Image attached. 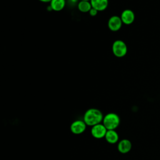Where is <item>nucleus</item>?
Listing matches in <instances>:
<instances>
[{
    "label": "nucleus",
    "mask_w": 160,
    "mask_h": 160,
    "mask_svg": "<svg viewBox=\"0 0 160 160\" xmlns=\"http://www.w3.org/2000/svg\"><path fill=\"white\" fill-rule=\"evenodd\" d=\"M98 11H97L96 9H94V8H91V9H90V11H89V14L91 16H92V17H94V16H96L97 14H98Z\"/></svg>",
    "instance_id": "obj_13"
},
{
    "label": "nucleus",
    "mask_w": 160,
    "mask_h": 160,
    "mask_svg": "<svg viewBox=\"0 0 160 160\" xmlns=\"http://www.w3.org/2000/svg\"><path fill=\"white\" fill-rule=\"evenodd\" d=\"M69 1H70L71 3H72V4H76V3H77V4H78V3L79 2V0H69Z\"/></svg>",
    "instance_id": "obj_14"
},
{
    "label": "nucleus",
    "mask_w": 160,
    "mask_h": 160,
    "mask_svg": "<svg viewBox=\"0 0 160 160\" xmlns=\"http://www.w3.org/2000/svg\"><path fill=\"white\" fill-rule=\"evenodd\" d=\"M86 126L87 125L83 120L77 119L70 125V130L74 134H80L85 131Z\"/></svg>",
    "instance_id": "obj_5"
},
{
    "label": "nucleus",
    "mask_w": 160,
    "mask_h": 160,
    "mask_svg": "<svg viewBox=\"0 0 160 160\" xmlns=\"http://www.w3.org/2000/svg\"><path fill=\"white\" fill-rule=\"evenodd\" d=\"M102 124L108 130H115L120 124V118L116 113L109 112L104 116Z\"/></svg>",
    "instance_id": "obj_2"
},
{
    "label": "nucleus",
    "mask_w": 160,
    "mask_h": 160,
    "mask_svg": "<svg viewBox=\"0 0 160 160\" xmlns=\"http://www.w3.org/2000/svg\"><path fill=\"white\" fill-rule=\"evenodd\" d=\"M122 24L120 16L113 15L111 16L108 21V28L110 31L116 32L121 28Z\"/></svg>",
    "instance_id": "obj_4"
},
{
    "label": "nucleus",
    "mask_w": 160,
    "mask_h": 160,
    "mask_svg": "<svg viewBox=\"0 0 160 160\" xmlns=\"http://www.w3.org/2000/svg\"><path fill=\"white\" fill-rule=\"evenodd\" d=\"M112 52L117 58H122L125 56L128 52L126 44L122 40H115L112 44Z\"/></svg>",
    "instance_id": "obj_3"
},
{
    "label": "nucleus",
    "mask_w": 160,
    "mask_h": 160,
    "mask_svg": "<svg viewBox=\"0 0 160 160\" xmlns=\"http://www.w3.org/2000/svg\"><path fill=\"white\" fill-rule=\"evenodd\" d=\"M132 148V143L128 139H121L118 144V150L122 154L128 153Z\"/></svg>",
    "instance_id": "obj_8"
},
{
    "label": "nucleus",
    "mask_w": 160,
    "mask_h": 160,
    "mask_svg": "<svg viewBox=\"0 0 160 160\" xmlns=\"http://www.w3.org/2000/svg\"><path fill=\"white\" fill-rule=\"evenodd\" d=\"M79 1H90V0H79Z\"/></svg>",
    "instance_id": "obj_16"
},
{
    "label": "nucleus",
    "mask_w": 160,
    "mask_h": 160,
    "mask_svg": "<svg viewBox=\"0 0 160 160\" xmlns=\"http://www.w3.org/2000/svg\"><path fill=\"white\" fill-rule=\"evenodd\" d=\"M103 118V114L99 109L96 108H90L84 112L83 121L87 126L92 127L102 122Z\"/></svg>",
    "instance_id": "obj_1"
},
{
    "label": "nucleus",
    "mask_w": 160,
    "mask_h": 160,
    "mask_svg": "<svg viewBox=\"0 0 160 160\" xmlns=\"http://www.w3.org/2000/svg\"><path fill=\"white\" fill-rule=\"evenodd\" d=\"M66 1H69V0H66Z\"/></svg>",
    "instance_id": "obj_17"
},
{
    "label": "nucleus",
    "mask_w": 160,
    "mask_h": 160,
    "mask_svg": "<svg viewBox=\"0 0 160 160\" xmlns=\"http://www.w3.org/2000/svg\"><path fill=\"white\" fill-rule=\"evenodd\" d=\"M90 2L92 8L98 11H103L108 8L109 0H90Z\"/></svg>",
    "instance_id": "obj_9"
},
{
    "label": "nucleus",
    "mask_w": 160,
    "mask_h": 160,
    "mask_svg": "<svg viewBox=\"0 0 160 160\" xmlns=\"http://www.w3.org/2000/svg\"><path fill=\"white\" fill-rule=\"evenodd\" d=\"M42 2H50L51 0H38Z\"/></svg>",
    "instance_id": "obj_15"
},
{
    "label": "nucleus",
    "mask_w": 160,
    "mask_h": 160,
    "mask_svg": "<svg viewBox=\"0 0 160 160\" xmlns=\"http://www.w3.org/2000/svg\"><path fill=\"white\" fill-rule=\"evenodd\" d=\"M104 138L106 141L110 144H115L119 140V135L115 130H108Z\"/></svg>",
    "instance_id": "obj_11"
},
{
    "label": "nucleus",
    "mask_w": 160,
    "mask_h": 160,
    "mask_svg": "<svg viewBox=\"0 0 160 160\" xmlns=\"http://www.w3.org/2000/svg\"><path fill=\"white\" fill-rule=\"evenodd\" d=\"M49 6L54 11H61L66 6V0H51L49 2Z\"/></svg>",
    "instance_id": "obj_10"
},
{
    "label": "nucleus",
    "mask_w": 160,
    "mask_h": 160,
    "mask_svg": "<svg viewBox=\"0 0 160 160\" xmlns=\"http://www.w3.org/2000/svg\"><path fill=\"white\" fill-rule=\"evenodd\" d=\"M121 19L124 24L130 25L135 20V14L134 12L129 9H124L121 14Z\"/></svg>",
    "instance_id": "obj_7"
},
{
    "label": "nucleus",
    "mask_w": 160,
    "mask_h": 160,
    "mask_svg": "<svg viewBox=\"0 0 160 160\" xmlns=\"http://www.w3.org/2000/svg\"><path fill=\"white\" fill-rule=\"evenodd\" d=\"M77 8L81 12H89L90 9L92 8V6L90 1H79L77 4Z\"/></svg>",
    "instance_id": "obj_12"
},
{
    "label": "nucleus",
    "mask_w": 160,
    "mask_h": 160,
    "mask_svg": "<svg viewBox=\"0 0 160 160\" xmlns=\"http://www.w3.org/2000/svg\"><path fill=\"white\" fill-rule=\"evenodd\" d=\"M108 129L103 124L99 123L92 126L91 129V135L96 139H101L105 137Z\"/></svg>",
    "instance_id": "obj_6"
}]
</instances>
